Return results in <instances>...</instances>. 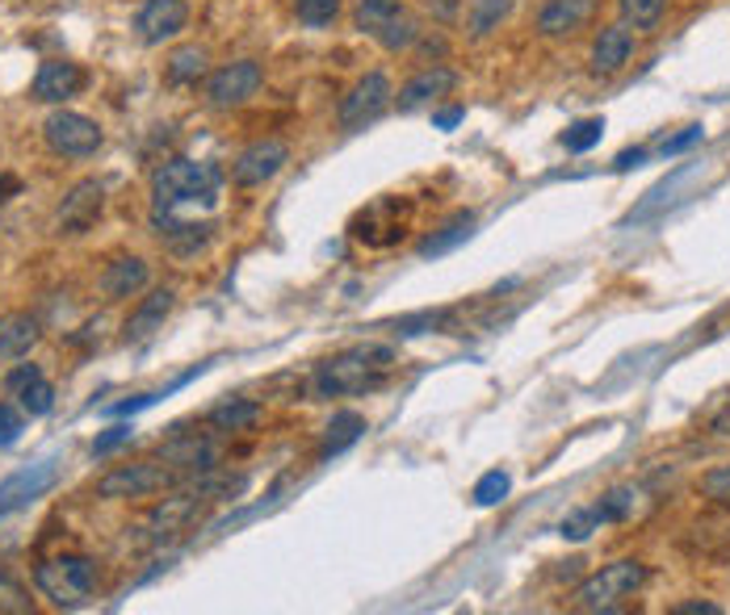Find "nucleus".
<instances>
[{
  "label": "nucleus",
  "mask_w": 730,
  "mask_h": 615,
  "mask_svg": "<svg viewBox=\"0 0 730 615\" xmlns=\"http://www.w3.org/2000/svg\"><path fill=\"white\" fill-rule=\"evenodd\" d=\"M290 164V147L282 139H256L249 147L235 155L231 164V181L240 188H256V185H270L277 172Z\"/></svg>",
  "instance_id": "10"
},
{
  "label": "nucleus",
  "mask_w": 730,
  "mask_h": 615,
  "mask_svg": "<svg viewBox=\"0 0 730 615\" xmlns=\"http://www.w3.org/2000/svg\"><path fill=\"white\" fill-rule=\"evenodd\" d=\"M713 431H718V435H730V402H727V410L713 419Z\"/></svg>",
  "instance_id": "44"
},
{
  "label": "nucleus",
  "mask_w": 730,
  "mask_h": 615,
  "mask_svg": "<svg viewBox=\"0 0 730 615\" xmlns=\"http://www.w3.org/2000/svg\"><path fill=\"white\" fill-rule=\"evenodd\" d=\"M13 398H18V407L30 414V419H42V414H51L55 410V386L47 381V377H30L26 386H18L13 390Z\"/></svg>",
  "instance_id": "26"
},
{
  "label": "nucleus",
  "mask_w": 730,
  "mask_h": 615,
  "mask_svg": "<svg viewBox=\"0 0 730 615\" xmlns=\"http://www.w3.org/2000/svg\"><path fill=\"white\" fill-rule=\"evenodd\" d=\"M391 105H395V89H391V80H386L383 72L362 75V80L348 89L345 101H341V131H348V134L365 131V126H369V122H378Z\"/></svg>",
  "instance_id": "9"
},
{
  "label": "nucleus",
  "mask_w": 730,
  "mask_h": 615,
  "mask_svg": "<svg viewBox=\"0 0 730 615\" xmlns=\"http://www.w3.org/2000/svg\"><path fill=\"white\" fill-rule=\"evenodd\" d=\"M190 25V4L185 0H143L135 13V34L148 42V47H160L176 38Z\"/></svg>",
  "instance_id": "11"
},
{
  "label": "nucleus",
  "mask_w": 730,
  "mask_h": 615,
  "mask_svg": "<svg viewBox=\"0 0 730 615\" xmlns=\"http://www.w3.org/2000/svg\"><path fill=\"white\" fill-rule=\"evenodd\" d=\"M223 172L206 160H169L152 176V214H173L176 205L206 202L219 197Z\"/></svg>",
  "instance_id": "2"
},
{
  "label": "nucleus",
  "mask_w": 730,
  "mask_h": 615,
  "mask_svg": "<svg viewBox=\"0 0 730 615\" xmlns=\"http://www.w3.org/2000/svg\"><path fill=\"white\" fill-rule=\"evenodd\" d=\"M152 226L160 243L173 252V256H197L206 243L214 239L211 223H176L173 214H152Z\"/></svg>",
  "instance_id": "19"
},
{
  "label": "nucleus",
  "mask_w": 730,
  "mask_h": 615,
  "mask_svg": "<svg viewBox=\"0 0 730 615\" xmlns=\"http://www.w3.org/2000/svg\"><path fill=\"white\" fill-rule=\"evenodd\" d=\"M596 13V0H546L538 13V34L546 38H567L584 30Z\"/></svg>",
  "instance_id": "18"
},
{
  "label": "nucleus",
  "mask_w": 730,
  "mask_h": 615,
  "mask_svg": "<svg viewBox=\"0 0 730 615\" xmlns=\"http://www.w3.org/2000/svg\"><path fill=\"white\" fill-rule=\"evenodd\" d=\"M617 4H621L626 25H635V30H655L668 9V0H617Z\"/></svg>",
  "instance_id": "31"
},
{
  "label": "nucleus",
  "mask_w": 730,
  "mask_h": 615,
  "mask_svg": "<svg viewBox=\"0 0 730 615\" xmlns=\"http://www.w3.org/2000/svg\"><path fill=\"white\" fill-rule=\"evenodd\" d=\"M374 38L383 42L386 51H407V47L420 38V25H416V18H412V13H404V9H399V13L386 21V25Z\"/></svg>",
  "instance_id": "30"
},
{
  "label": "nucleus",
  "mask_w": 730,
  "mask_h": 615,
  "mask_svg": "<svg viewBox=\"0 0 730 615\" xmlns=\"http://www.w3.org/2000/svg\"><path fill=\"white\" fill-rule=\"evenodd\" d=\"M365 435V414L357 410H336L332 419H327L324 428V440H320V457H336V452H345L348 444H357Z\"/></svg>",
  "instance_id": "22"
},
{
  "label": "nucleus",
  "mask_w": 730,
  "mask_h": 615,
  "mask_svg": "<svg viewBox=\"0 0 730 615\" xmlns=\"http://www.w3.org/2000/svg\"><path fill=\"white\" fill-rule=\"evenodd\" d=\"M206 72H211V55H206V47H176L173 55H169V63H164V80L176 84V89L206 80Z\"/></svg>",
  "instance_id": "23"
},
{
  "label": "nucleus",
  "mask_w": 730,
  "mask_h": 615,
  "mask_svg": "<svg viewBox=\"0 0 730 615\" xmlns=\"http://www.w3.org/2000/svg\"><path fill=\"white\" fill-rule=\"evenodd\" d=\"M701 494H706L710 503L730 511V465H718V469H710V473H701Z\"/></svg>",
  "instance_id": "37"
},
{
  "label": "nucleus",
  "mask_w": 730,
  "mask_h": 615,
  "mask_svg": "<svg viewBox=\"0 0 730 615\" xmlns=\"http://www.w3.org/2000/svg\"><path fill=\"white\" fill-rule=\"evenodd\" d=\"M105 209V185L101 181H80L59 205V230L63 235H84Z\"/></svg>",
  "instance_id": "13"
},
{
  "label": "nucleus",
  "mask_w": 730,
  "mask_h": 615,
  "mask_svg": "<svg viewBox=\"0 0 730 615\" xmlns=\"http://www.w3.org/2000/svg\"><path fill=\"white\" fill-rule=\"evenodd\" d=\"M600 134H605V122L600 117H584V122H576L571 131L562 134V147L567 151H592L596 143H600Z\"/></svg>",
  "instance_id": "35"
},
{
  "label": "nucleus",
  "mask_w": 730,
  "mask_h": 615,
  "mask_svg": "<svg viewBox=\"0 0 730 615\" xmlns=\"http://www.w3.org/2000/svg\"><path fill=\"white\" fill-rule=\"evenodd\" d=\"M470 230H475V214H454L437 235H428V239L420 243V256H442L454 243L470 239Z\"/></svg>",
  "instance_id": "27"
},
{
  "label": "nucleus",
  "mask_w": 730,
  "mask_h": 615,
  "mask_svg": "<svg viewBox=\"0 0 730 615\" xmlns=\"http://www.w3.org/2000/svg\"><path fill=\"white\" fill-rule=\"evenodd\" d=\"M399 9H404L399 0H357V13H353V21H357V30H362V34L374 38L386 21L399 13Z\"/></svg>",
  "instance_id": "29"
},
{
  "label": "nucleus",
  "mask_w": 730,
  "mask_h": 615,
  "mask_svg": "<svg viewBox=\"0 0 730 615\" xmlns=\"http://www.w3.org/2000/svg\"><path fill=\"white\" fill-rule=\"evenodd\" d=\"M642 582H647V565L642 561H614V565H605L600 574L584 582L571 598V607L576 612H614L621 598H630L635 591H642Z\"/></svg>",
  "instance_id": "4"
},
{
  "label": "nucleus",
  "mask_w": 730,
  "mask_h": 615,
  "mask_svg": "<svg viewBox=\"0 0 730 615\" xmlns=\"http://www.w3.org/2000/svg\"><path fill=\"white\" fill-rule=\"evenodd\" d=\"M706 139V131L701 126H685V134H676V139H663V147H659V155L668 160V155H680V151H689L692 143H701Z\"/></svg>",
  "instance_id": "40"
},
{
  "label": "nucleus",
  "mask_w": 730,
  "mask_h": 615,
  "mask_svg": "<svg viewBox=\"0 0 730 615\" xmlns=\"http://www.w3.org/2000/svg\"><path fill=\"white\" fill-rule=\"evenodd\" d=\"M160 461L173 469V473H211L219 461V448L211 435H197V431H176L160 444Z\"/></svg>",
  "instance_id": "12"
},
{
  "label": "nucleus",
  "mask_w": 730,
  "mask_h": 615,
  "mask_svg": "<svg viewBox=\"0 0 730 615\" xmlns=\"http://www.w3.org/2000/svg\"><path fill=\"white\" fill-rule=\"evenodd\" d=\"M294 18L311 30H324L341 18V0H294Z\"/></svg>",
  "instance_id": "33"
},
{
  "label": "nucleus",
  "mask_w": 730,
  "mask_h": 615,
  "mask_svg": "<svg viewBox=\"0 0 730 615\" xmlns=\"http://www.w3.org/2000/svg\"><path fill=\"white\" fill-rule=\"evenodd\" d=\"M51 478H55V469L42 465V469H34V473H21V478H13V482L0 485V520H4L9 511H18V506L30 503L39 490H47Z\"/></svg>",
  "instance_id": "24"
},
{
  "label": "nucleus",
  "mask_w": 730,
  "mask_h": 615,
  "mask_svg": "<svg viewBox=\"0 0 730 615\" xmlns=\"http://www.w3.org/2000/svg\"><path fill=\"white\" fill-rule=\"evenodd\" d=\"M42 139H47V147L55 151V155H63V160H89V155L105 143L101 126L77 110L51 113V117L42 122Z\"/></svg>",
  "instance_id": "6"
},
{
  "label": "nucleus",
  "mask_w": 730,
  "mask_h": 615,
  "mask_svg": "<svg viewBox=\"0 0 730 615\" xmlns=\"http://www.w3.org/2000/svg\"><path fill=\"white\" fill-rule=\"evenodd\" d=\"M176 482V473L169 465L155 461H131V465H114L110 473L97 478V499H152L160 490H169Z\"/></svg>",
  "instance_id": "5"
},
{
  "label": "nucleus",
  "mask_w": 730,
  "mask_h": 615,
  "mask_svg": "<svg viewBox=\"0 0 730 615\" xmlns=\"http://www.w3.org/2000/svg\"><path fill=\"white\" fill-rule=\"evenodd\" d=\"M395 369V348L391 344H357L345 352L327 356L324 365H315L311 393L315 398H353V393L378 390Z\"/></svg>",
  "instance_id": "1"
},
{
  "label": "nucleus",
  "mask_w": 730,
  "mask_h": 615,
  "mask_svg": "<svg viewBox=\"0 0 730 615\" xmlns=\"http://www.w3.org/2000/svg\"><path fill=\"white\" fill-rule=\"evenodd\" d=\"M0 188H4V185H0ZM0 202H4V197H0Z\"/></svg>",
  "instance_id": "45"
},
{
  "label": "nucleus",
  "mask_w": 730,
  "mask_h": 615,
  "mask_svg": "<svg viewBox=\"0 0 730 615\" xmlns=\"http://www.w3.org/2000/svg\"><path fill=\"white\" fill-rule=\"evenodd\" d=\"M596 527H600V515H596V506H579V511H571L567 520L558 523V532H562L567 541H588Z\"/></svg>",
  "instance_id": "36"
},
{
  "label": "nucleus",
  "mask_w": 730,
  "mask_h": 615,
  "mask_svg": "<svg viewBox=\"0 0 730 615\" xmlns=\"http://www.w3.org/2000/svg\"><path fill=\"white\" fill-rule=\"evenodd\" d=\"M97 561L80 557V553H63V557H47L34 565V586L42 591V598H51L63 612H77L89 598L97 595Z\"/></svg>",
  "instance_id": "3"
},
{
  "label": "nucleus",
  "mask_w": 730,
  "mask_h": 615,
  "mask_svg": "<svg viewBox=\"0 0 730 615\" xmlns=\"http://www.w3.org/2000/svg\"><path fill=\"white\" fill-rule=\"evenodd\" d=\"M672 612L676 615H722V607H718V603H680Z\"/></svg>",
  "instance_id": "41"
},
{
  "label": "nucleus",
  "mask_w": 730,
  "mask_h": 615,
  "mask_svg": "<svg viewBox=\"0 0 730 615\" xmlns=\"http://www.w3.org/2000/svg\"><path fill=\"white\" fill-rule=\"evenodd\" d=\"M148 280H152V273H148V260H143V256H118V260H110L101 268L97 285H101L105 301H126V298H135V294H143Z\"/></svg>",
  "instance_id": "16"
},
{
  "label": "nucleus",
  "mask_w": 730,
  "mask_h": 615,
  "mask_svg": "<svg viewBox=\"0 0 730 615\" xmlns=\"http://www.w3.org/2000/svg\"><path fill=\"white\" fill-rule=\"evenodd\" d=\"M454 89H458V72H449V68H424V72H416L404 89H399L395 105H399L404 113L424 110V105H433V101L449 96Z\"/></svg>",
  "instance_id": "17"
},
{
  "label": "nucleus",
  "mask_w": 730,
  "mask_h": 615,
  "mask_svg": "<svg viewBox=\"0 0 730 615\" xmlns=\"http://www.w3.org/2000/svg\"><path fill=\"white\" fill-rule=\"evenodd\" d=\"M42 339V322L26 310L0 315V360H21Z\"/></svg>",
  "instance_id": "21"
},
{
  "label": "nucleus",
  "mask_w": 730,
  "mask_h": 615,
  "mask_svg": "<svg viewBox=\"0 0 730 615\" xmlns=\"http://www.w3.org/2000/svg\"><path fill=\"white\" fill-rule=\"evenodd\" d=\"M462 122V110H445V113H437V126L442 131H449V126H458Z\"/></svg>",
  "instance_id": "43"
},
{
  "label": "nucleus",
  "mask_w": 730,
  "mask_h": 615,
  "mask_svg": "<svg viewBox=\"0 0 730 615\" xmlns=\"http://www.w3.org/2000/svg\"><path fill=\"white\" fill-rule=\"evenodd\" d=\"M261 84H265V68L256 59H235V63L206 75V105L211 110H240L261 93Z\"/></svg>",
  "instance_id": "7"
},
{
  "label": "nucleus",
  "mask_w": 730,
  "mask_h": 615,
  "mask_svg": "<svg viewBox=\"0 0 730 615\" xmlns=\"http://www.w3.org/2000/svg\"><path fill=\"white\" fill-rule=\"evenodd\" d=\"M202 506H206V494L193 485V490H181V494H169V499H160V503L148 511V523H143V532H148V541L152 544H169L176 536H185L193 523L202 520Z\"/></svg>",
  "instance_id": "8"
},
{
  "label": "nucleus",
  "mask_w": 730,
  "mask_h": 615,
  "mask_svg": "<svg viewBox=\"0 0 730 615\" xmlns=\"http://www.w3.org/2000/svg\"><path fill=\"white\" fill-rule=\"evenodd\" d=\"M256 419H261V402H252V398H227L206 410V423L214 431H249L256 428Z\"/></svg>",
  "instance_id": "25"
},
{
  "label": "nucleus",
  "mask_w": 730,
  "mask_h": 615,
  "mask_svg": "<svg viewBox=\"0 0 730 615\" xmlns=\"http://www.w3.org/2000/svg\"><path fill=\"white\" fill-rule=\"evenodd\" d=\"M173 306H176L173 289H169V285H155L152 294L131 310L126 327H122V339H126V344H148L155 331H164V318L173 315Z\"/></svg>",
  "instance_id": "14"
},
{
  "label": "nucleus",
  "mask_w": 730,
  "mask_h": 615,
  "mask_svg": "<svg viewBox=\"0 0 730 615\" xmlns=\"http://www.w3.org/2000/svg\"><path fill=\"white\" fill-rule=\"evenodd\" d=\"M508 9H513V0H475V9H470V34L475 38L491 34L508 18Z\"/></svg>",
  "instance_id": "32"
},
{
  "label": "nucleus",
  "mask_w": 730,
  "mask_h": 615,
  "mask_svg": "<svg viewBox=\"0 0 730 615\" xmlns=\"http://www.w3.org/2000/svg\"><path fill=\"white\" fill-rule=\"evenodd\" d=\"M635 55V34H630V25L626 21H617V25H605L600 38L592 42V72L596 75H617L626 63Z\"/></svg>",
  "instance_id": "20"
},
{
  "label": "nucleus",
  "mask_w": 730,
  "mask_h": 615,
  "mask_svg": "<svg viewBox=\"0 0 730 615\" xmlns=\"http://www.w3.org/2000/svg\"><path fill=\"white\" fill-rule=\"evenodd\" d=\"M642 160H647V151H642V147H638V151H626V155H617V168H621V172H626V168H638Z\"/></svg>",
  "instance_id": "42"
},
{
  "label": "nucleus",
  "mask_w": 730,
  "mask_h": 615,
  "mask_svg": "<svg viewBox=\"0 0 730 615\" xmlns=\"http://www.w3.org/2000/svg\"><path fill=\"white\" fill-rule=\"evenodd\" d=\"M135 435V428H126V423H118V428H110L105 435H97L93 440V457H110L114 448H122L126 440Z\"/></svg>",
  "instance_id": "39"
},
{
  "label": "nucleus",
  "mask_w": 730,
  "mask_h": 615,
  "mask_svg": "<svg viewBox=\"0 0 730 615\" xmlns=\"http://www.w3.org/2000/svg\"><path fill=\"white\" fill-rule=\"evenodd\" d=\"M26 431V410L13 402H0V448H13Z\"/></svg>",
  "instance_id": "38"
},
{
  "label": "nucleus",
  "mask_w": 730,
  "mask_h": 615,
  "mask_svg": "<svg viewBox=\"0 0 730 615\" xmlns=\"http://www.w3.org/2000/svg\"><path fill=\"white\" fill-rule=\"evenodd\" d=\"M508 490H513V478L504 473V469H491V473H483L479 485H475V503L479 506H496L508 499Z\"/></svg>",
  "instance_id": "34"
},
{
  "label": "nucleus",
  "mask_w": 730,
  "mask_h": 615,
  "mask_svg": "<svg viewBox=\"0 0 730 615\" xmlns=\"http://www.w3.org/2000/svg\"><path fill=\"white\" fill-rule=\"evenodd\" d=\"M638 511V490L635 485H614L600 503H596V515H600V523H621L630 520Z\"/></svg>",
  "instance_id": "28"
},
{
  "label": "nucleus",
  "mask_w": 730,
  "mask_h": 615,
  "mask_svg": "<svg viewBox=\"0 0 730 615\" xmlns=\"http://www.w3.org/2000/svg\"><path fill=\"white\" fill-rule=\"evenodd\" d=\"M84 89V68L72 63V59H47L34 75V101L42 105H59V101H68V96H77Z\"/></svg>",
  "instance_id": "15"
}]
</instances>
